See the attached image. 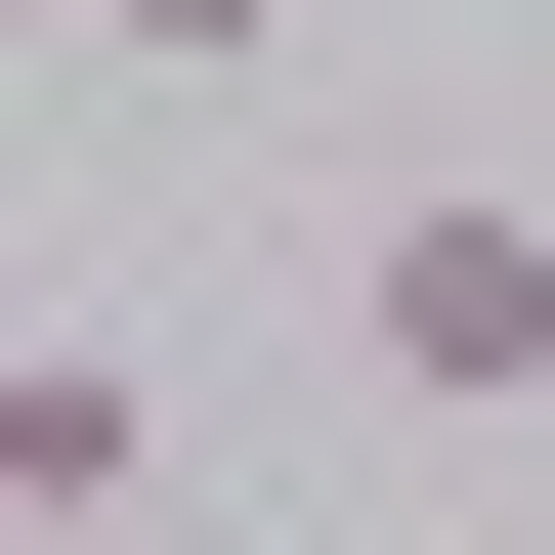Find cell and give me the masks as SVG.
I'll use <instances>...</instances> for the list:
<instances>
[{
    "instance_id": "cell-2",
    "label": "cell",
    "mask_w": 555,
    "mask_h": 555,
    "mask_svg": "<svg viewBox=\"0 0 555 555\" xmlns=\"http://www.w3.org/2000/svg\"><path fill=\"white\" fill-rule=\"evenodd\" d=\"M0 513H86V555L171 513V427H129V343H0Z\"/></svg>"
},
{
    "instance_id": "cell-3",
    "label": "cell",
    "mask_w": 555,
    "mask_h": 555,
    "mask_svg": "<svg viewBox=\"0 0 555 555\" xmlns=\"http://www.w3.org/2000/svg\"><path fill=\"white\" fill-rule=\"evenodd\" d=\"M86 43H129V86H257V0H86Z\"/></svg>"
},
{
    "instance_id": "cell-1",
    "label": "cell",
    "mask_w": 555,
    "mask_h": 555,
    "mask_svg": "<svg viewBox=\"0 0 555 555\" xmlns=\"http://www.w3.org/2000/svg\"><path fill=\"white\" fill-rule=\"evenodd\" d=\"M343 343H385L427 427H555V171H385V214H343Z\"/></svg>"
}]
</instances>
